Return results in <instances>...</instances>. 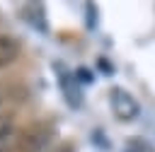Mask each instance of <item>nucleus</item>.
<instances>
[{
  "instance_id": "1",
  "label": "nucleus",
  "mask_w": 155,
  "mask_h": 152,
  "mask_svg": "<svg viewBox=\"0 0 155 152\" xmlns=\"http://www.w3.org/2000/svg\"><path fill=\"white\" fill-rule=\"evenodd\" d=\"M109 104H111V111H114V116H116L119 121H133V118H138V113H140L138 101H136L126 89H121V87H114V89L109 92Z\"/></svg>"
},
{
  "instance_id": "2",
  "label": "nucleus",
  "mask_w": 155,
  "mask_h": 152,
  "mask_svg": "<svg viewBox=\"0 0 155 152\" xmlns=\"http://www.w3.org/2000/svg\"><path fill=\"white\" fill-rule=\"evenodd\" d=\"M22 53V43L19 39L10 36V34H0V70L12 65Z\"/></svg>"
},
{
  "instance_id": "3",
  "label": "nucleus",
  "mask_w": 155,
  "mask_h": 152,
  "mask_svg": "<svg viewBox=\"0 0 155 152\" xmlns=\"http://www.w3.org/2000/svg\"><path fill=\"white\" fill-rule=\"evenodd\" d=\"M17 150V130H7L5 135H0V152H15Z\"/></svg>"
},
{
  "instance_id": "4",
  "label": "nucleus",
  "mask_w": 155,
  "mask_h": 152,
  "mask_svg": "<svg viewBox=\"0 0 155 152\" xmlns=\"http://www.w3.org/2000/svg\"><path fill=\"white\" fill-rule=\"evenodd\" d=\"M15 125H12V113L10 111H5V109H0V135H5L7 130H12Z\"/></svg>"
},
{
  "instance_id": "5",
  "label": "nucleus",
  "mask_w": 155,
  "mask_h": 152,
  "mask_svg": "<svg viewBox=\"0 0 155 152\" xmlns=\"http://www.w3.org/2000/svg\"><path fill=\"white\" fill-rule=\"evenodd\" d=\"M56 152H73V147H70V145H65V147H61V150H56Z\"/></svg>"
}]
</instances>
